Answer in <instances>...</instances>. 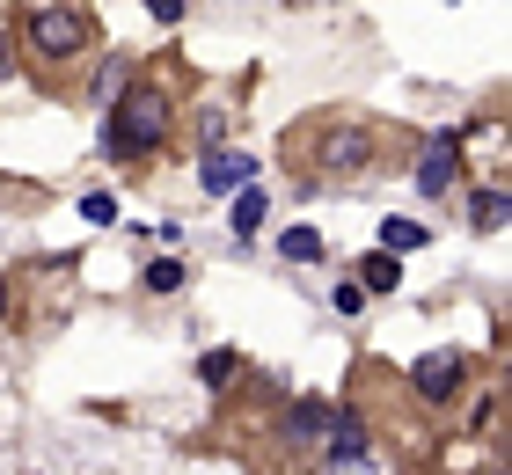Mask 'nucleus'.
Wrapping results in <instances>:
<instances>
[{
  "label": "nucleus",
  "mask_w": 512,
  "mask_h": 475,
  "mask_svg": "<svg viewBox=\"0 0 512 475\" xmlns=\"http://www.w3.org/2000/svg\"><path fill=\"white\" fill-rule=\"evenodd\" d=\"M161 139H169V88L132 81L118 95V110H110V125H103V154L110 161H147Z\"/></svg>",
  "instance_id": "1"
},
{
  "label": "nucleus",
  "mask_w": 512,
  "mask_h": 475,
  "mask_svg": "<svg viewBox=\"0 0 512 475\" xmlns=\"http://www.w3.org/2000/svg\"><path fill=\"white\" fill-rule=\"evenodd\" d=\"M88 37H96V22H88L81 8H30L22 15V44L44 59V66H59V59H74V52H88Z\"/></svg>",
  "instance_id": "2"
},
{
  "label": "nucleus",
  "mask_w": 512,
  "mask_h": 475,
  "mask_svg": "<svg viewBox=\"0 0 512 475\" xmlns=\"http://www.w3.org/2000/svg\"><path fill=\"white\" fill-rule=\"evenodd\" d=\"M315 161L322 169H366V161H374V132L352 125V117H344V125H322L315 132Z\"/></svg>",
  "instance_id": "3"
},
{
  "label": "nucleus",
  "mask_w": 512,
  "mask_h": 475,
  "mask_svg": "<svg viewBox=\"0 0 512 475\" xmlns=\"http://www.w3.org/2000/svg\"><path fill=\"white\" fill-rule=\"evenodd\" d=\"M454 169H461V132L439 125L432 147H425V161H417V190H425V198H447V190H454Z\"/></svg>",
  "instance_id": "4"
},
{
  "label": "nucleus",
  "mask_w": 512,
  "mask_h": 475,
  "mask_svg": "<svg viewBox=\"0 0 512 475\" xmlns=\"http://www.w3.org/2000/svg\"><path fill=\"white\" fill-rule=\"evenodd\" d=\"M461 380H469V359H461V351H432V359H417L410 388L425 395V402H454V395H461Z\"/></svg>",
  "instance_id": "5"
},
{
  "label": "nucleus",
  "mask_w": 512,
  "mask_h": 475,
  "mask_svg": "<svg viewBox=\"0 0 512 475\" xmlns=\"http://www.w3.org/2000/svg\"><path fill=\"white\" fill-rule=\"evenodd\" d=\"M198 176H205V190H213V198H235V190H242V183L256 176V161H249L242 147H213V154H205V169H198Z\"/></svg>",
  "instance_id": "6"
},
{
  "label": "nucleus",
  "mask_w": 512,
  "mask_h": 475,
  "mask_svg": "<svg viewBox=\"0 0 512 475\" xmlns=\"http://www.w3.org/2000/svg\"><path fill=\"white\" fill-rule=\"evenodd\" d=\"M432 234L425 220H381V256H410V249H425Z\"/></svg>",
  "instance_id": "7"
},
{
  "label": "nucleus",
  "mask_w": 512,
  "mask_h": 475,
  "mask_svg": "<svg viewBox=\"0 0 512 475\" xmlns=\"http://www.w3.org/2000/svg\"><path fill=\"white\" fill-rule=\"evenodd\" d=\"M264 212H271V205H264V190L242 183V190H235V234H242V242H249L256 227H264Z\"/></svg>",
  "instance_id": "8"
},
{
  "label": "nucleus",
  "mask_w": 512,
  "mask_h": 475,
  "mask_svg": "<svg viewBox=\"0 0 512 475\" xmlns=\"http://www.w3.org/2000/svg\"><path fill=\"white\" fill-rule=\"evenodd\" d=\"M278 249H286L293 264H322V234L315 227H286V234H278Z\"/></svg>",
  "instance_id": "9"
},
{
  "label": "nucleus",
  "mask_w": 512,
  "mask_h": 475,
  "mask_svg": "<svg viewBox=\"0 0 512 475\" xmlns=\"http://www.w3.org/2000/svg\"><path fill=\"white\" fill-rule=\"evenodd\" d=\"M395 278H403V264H395V256H366L359 293H395Z\"/></svg>",
  "instance_id": "10"
},
{
  "label": "nucleus",
  "mask_w": 512,
  "mask_h": 475,
  "mask_svg": "<svg viewBox=\"0 0 512 475\" xmlns=\"http://www.w3.org/2000/svg\"><path fill=\"white\" fill-rule=\"evenodd\" d=\"M81 220H88V227H118L125 212H118V198H110V190H88V198H81Z\"/></svg>",
  "instance_id": "11"
},
{
  "label": "nucleus",
  "mask_w": 512,
  "mask_h": 475,
  "mask_svg": "<svg viewBox=\"0 0 512 475\" xmlns=\"http://www.w3.org/2000/svg\"><path fill=\"white\" fill-rule=\"evenodd\" d=\"M469 220H476V227H498V220H505V190H498V183L469 198Z\"/></svg>",
  "instance_id": "12"
},
{
  "label": "nucleus",
  "mask_w": 512,
  "mask_h": 475,
  "mask_svg": "<svg viewBox=\"0 0 512 475\" xmlns=\"http://www.w3.org/2000/svg\"><path fill=\"white\" fill-rule=\"evenodd\" d=\"M176 285H183V264L176 256H154L147 264V293H176Z\"/></svg>",
  "instance_id": "13"
},
{
  "label": "nucleus",
  "mask_w": 512,
  "mask_h": 475,
  "mask_svg": "<svg viewBox=\"0 0 512 475\" xmlns=\"http://www.w3.org/2000/svg\"><path fill=\"white\" fill-rule=\"evenodd\" d=\"M205 388H220V380H235V351H205Z\"/></svg>",
  "instance_id": "14"
},
{
  "label": "nucleus",
  "mask_w": 512,
  "mask_h": 475,
  "mask_svg": "<svg viewBox=\"0 0 512 475\" xmlns=\"http://www.w3.org/2000/svg\"><path fill=\"white\" fill-rule=\"evenodd\" d=\"M330 307H337V315H359V307H366V293H359V278H344L337 293H330Z\"/></svg>",
  "instance_id": "15"
},
{
  "label": "nucleus",
  "mask_w": 512,
  "mask_h": 475,
  "mask_svg": "<svg viewBox=\"0 0 512 475\" xmlns=\"http://www.w3.org/2000/svg\"><path fill=\"white\" fill-rule=\"evenodd\" d=\"M147 15H161V22H176V15H183V0H147Z\"/></svg>",
  "instance_id": "16"
},
{
  "label": "nucleus",
  "mask_w": 512,
  "mask_h": 475,
  "mask_svg": "<svg viewBox=\"0 0 512 475\" xmlns=\"http://www.w3.org/2000/svg\"><path fill=\"white\" fill-rule=\"evenodd\" d=\"M0 322H8V278H0Z\"/></svg>",
  "instance_id": "17"
},
{
  "label": "nucleus",
  "mask_w": 512,
  "mask_h": 475,
  "mask_svg": "<svg viewBox=\"0 0 512 475\" xmlns=\"http://www.w3.org/2000/svg\"><path fill=\"white\" fill-rule=\"evenodd\" d=\"M0 74H8V37H0Z\"/></svg>",
  "instance_id": "18"
}]
</instances>
